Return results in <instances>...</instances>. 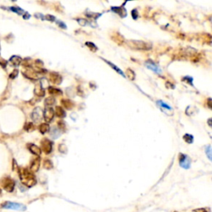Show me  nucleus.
Returning <instances> with one entry per match:
<instances>
[{
	"instance_id": "nucleus-43",
	"label": "nucleus",
	"mask_w": 212,
	"mask_h": 212,
	"mask_svg": "<svg viewBox=\"0 0 212 212\" xmlns=\"http://www.w3.org/2000/svg\"><path fill=\"white\" fill-rule=\"evenodd\" d=\"M0 65H1L2 68L6 69L7 65V61H6V60H4V58L0 57Z\"/></svg>"
},
{
	"instance_id": "nucleus-20",
	"label": "nucleus",
	"mask_w": 212,
	"mask_h": 212,
	"mask_svg": "<svg viewBox=\"0 0 212 212\" xmlns=\"http://www.w3.org/2000/svg\"><path fill=\"white\" fill-rule=\"evenodd\" d=\"M28 147L29 151L31 152L33 154L36 155V156H40L41 153H42V149L38 146L35 145V144H28Z\"/></svg>"
},
{
	"instance_id": "nucleus-10",
	"label": "nucleus",
	"mask_w": 212,
	"mask_h": 212,
	"mask_svg": "<svg viewBox=\"0 0 212 212\" xmlns=\"http://www.w3.org/2000/svg\"><path fill=\"white\" fill-rule=\"evenodd\" d=\"M22 75L25 76L26 78L30 80H37L39 78L38 77V73L31 67L25 68V71H22Z\"/></svg>"
},
{
	"instance_id": "nucleus-17",
	"label": "nucleus",
	"mask_w": 212,
	"mask_h": 212,
	"mask_svg": "<svg viewBox=\"0 0 212 212\" xmlns=\"http://www.w3.org/2000/svg\"><path fill=\"white\" fill-rule=\"evenodd\" d=\"M103 13H94V12L91 11H86L85 12V15L86 16L87 18H89L90 21H94V22H96L98 18H100L102 16Z\"/></svg>"
},
{
	"instance_id": "nucleus-24",
	"label": "nucleus",
	"mask_w": 212,
	"mask_h": 212,
	"mask_svg": "<svg viewBox=\"0 0 212 212\" xmlns=\"http://www.w3.org/2000/svg\"><path fill=\"white\" fill-rule=\"evenodd\" d=\"M186 114H187L188 116H192V115H196L198 113V109L197 108L194 106V105H189L188 107L186 109Z\"/></svg>"
},
{
	"instance_id": "nucleus-4",
	"label": "nucleus",
	"mask_w": 212,
	"mask_h": 212,
	"mask_svg": "<svg viewBox=\"0 0 212 212\" xmlns=\"http://www.w3.org/2000/svg\"><path fill=\"white\" fill-rule=\"evenodd\" d=\"M0 184L3 187V189L5 190L7 192H13L14 190L15 185L16 182L13 179H12L11 177H4L0 181Z\"/></svg>"
},
{
	"instance_id": "nucleus-18",
	"label": "nucleus",
	"mask_w": 212,
	"mask_h": 212,
	"mask_svg": "<svg viewBox=\"0 0 212 212\" xmlns=\"http://www.w3.org/2000/svg\"><path fill=\"white\" fill-rule=\"evenodd\" d=\"M40 164H41V159H40L39 158H35L33 162H32V163H31L30 171H31L32 173H36L40 167Z\"/></svg>"
},
{
	"instance_id": "nucleus-49",
	"label": "nucleus",
	"mask_w": 212,
	"mask_h": 212,
	"mask_svg": "<svg viewBox=\"0 0 212 212\" xmlns=\"http://www.w3.org/2000/svg\"><path fill=\"white\" fill-rule=\"evenodd\" d=\"M208 124L210 127H211V119H208Z\"/></svg>"
},
{
	"instance_id": "nucleus-14",
	"label": "nucleus",
	"mask_w": 212,
	"mask_h": 212,
	"mask_svg": "<svg viewBox=\"0 0 212 212\" xmlns=\"http://www.w3.org/2000/svg\"><path fill=\"white\" fill-rule=\"evenodd\" d=\"M34 94H36V96H38V97H43V96H45V90H44V87L42 86V81L36 83V85H35Z\"/></svg>"
},
{
	"instance_id": "nucleus-44",
	"label": "nucleus",
	"mask_w": 212,
	"mask_h": 212,
	"mask_svg": "<svg viewBox=\"0 0 212 212\" xmlns=\"http://www.w3.org/2000/svg\"><path fill=\"white\" fill-rule=\"evenodd\" d=\"M34 17L36 18H38V19H41V20H45V16H44L42 13H36L34 14Z\"/></svg>"
},
{
	"instance_id": "nucleus-53",
	"label": "nucleus",
	"mask_w": 212,
	"mask_h": 212,
	"mask_svg": "<svg viewBox=\"0 0 212 212\" xmlns=\"http://www.w3.org/2000/svg\"><path fill=\"white\" fill-rule=\"evenodd\" d=\"M0 50H1V46H0Z\"/></svg>"
},
{
	"instance_id": "nucleus-25",
	"label": "nucleus",
	"mask_w": 212,
	"mask_h": 212,
	"mask_svg": "<svg viewBox=\"0 0 212 212\" xmlns=\"http://www.w3.org/2000/svg\"><path fill=\"white\" fill-rule=\"evenodd\" d=\"M61 104L64 106V108L66 109H71L74 107V103L68 99H63L61 100Z\"/></svg>"
},
{
	"instance_id": "nucleus-28",
	"label": "nucleus",
	"mask_w": 212,
	"mask_h": 212,
	"mask_svg": "<svg viewBox=\"0 0 212 212\" xmlns=\"http://www.w3.org/2000/svg\"><path fill=\"white\" fill-rule=\"evenodd\" d=\"M8 9H9L10 11L17 13L18 15H22V16L24 14V13H25V11H24L22 8H21L20 7H18V6H13V7H8Z\"/></svg>"
},
{
	"instance_id": "nucleus-2",
	"label": "nucleus",
	"mask_w": 212,
	"mask_h": 212,
	"mask_svg": "<svg viewBox=\"0 0 212 212\" xmlns=\"http://www.w3.org/2000/svg\"><path fill=\"white\" fill-rule=\"evenodd\" d=\"M125 43L130 49L134 51H149L152 48L151 43L140 40H127Z\"/></svg>"
},
{
	"instance_id": "nucleus-9",
	"label": "nucleus",
	"mask_w": 212,
	"mask_h": 212,
	"mask_svg": "<svg viewBox=\"0 0 212 212\" xmlns=\"http://www.w3.org/2000/svg\"><path fill=\"white\" fill-rule=\"evenodd\" d=\"M55 116V111L51 107H46L45 110L43 111V118L45 119V121L47 123H51L53 119H54Z\"/></svg>"
},
{
	"instance_id": "nucleus-21",
	"label": "nucleus",
	"mask_w": 212,
	"mask_h": 212,
	"mask_svg": "<svg viewBox=\"0 0 212 212\" xmlns=\"http://www.w3.org/2000/svg\"><path fill=\"white\" fill-rule=\"evenodd\" d=\"M9 61L11 62V64L13 66H18V65H21L22 59L19 56H12L9 59Z\"/></svg>"
},
{
	"instance_id": "nucleus-45",
	"label": "nucleus",
	"mask_w": 212,
	"mask_h": 212,
	"mask_svg": "<svg viewBox=\"0 0 212 212\" xmlns=\"http://www.w3.org/2000/svg\"><path fill=\"white\" fill-rule=\"evenodd\" d=\"M58 126H59V129L60 130H65V124L63 121H59V122H58Z\"/></svg>"
},
{
	"instance_id": "nucleus-41",
	"label": "nucleus",
	"mask_w": 212,
	"mask_h": 212,
	"mask_svg": "<svg viewBox=\"0 0 212 212\" xmlns=\"http://www.w3.org/2000/svg\"><path fill=\"white\" fill-rule=\"evenodd\" d=\"M18 69H14V70L10 73V75H9V78H10V79H15V78L18 76Z\"/></svg>"
},
{
	"instance_id": "nucleus-5",
	"label": "nucleus",
	"mask_w": 212,
	"mask_h": 212,
	"mask_svg": "<svg viewBox=\"0 0 212 212\" xmlns=\"http://www.w3.org/2000/svg\"><path fill=\"white\" fill-rule=\"evenodd\" d=\"M145 66H146L147 69L151 70L152 71L156 73L157 75H159V76L162 75V71L161 68L158 66V64H156L154 61H152V60H150V59H148V60L145 61Z\"/></svg>"
},
{
	"instance_id": "nucleus-7",
	"label": "nucleus",
	"mask_w": 212,
	"mask_h": 212,
	"mask_svg": "<svg viewBox=\"0 0 212 212\" xmlns=\"http://www.w3.org/2000/svg\"><path fill=\"white\" fill-rule=\"evenodd\" d=\"M52 142L47 138H43L42 142H41V146H42V151L46 153V154H49L52 151Z\"/></svg>"
},
{
	"instance_id": "nucleus-33",
	"label": "nucleus",
	"mask_w": 212,
	"mask_h": 212,
	"mask_svg": "<svg viewBox=\"0 0 212 212\" xmlns=\"http://www.w3.org/2000/svg\"><path fill=\"white\" fill-rule=\"evenodd\" d=\"M43 166L44 168L47 169V170H50V169L53 167V163H52V162H51V160H49V159H46L43 162Z\"/></svg>"
},
{
	"instance_id": "nucleus-22",
	"label": "nucleus",
	"mask_w": 212,
	"mask_h": 212,
	"mask_svg": "<svg viewBox=\"0 0 212 212\" xmlns=\"http://www.w3.org/2000/svg\"><path fill=\"white\" fill-rule=\"evenodd\" d=\"M55 111V115H57V117H59L60 119H64L66 116V113H65V109L61 107V106H57Z\"/></svg>"
},
{
	"instance_id": "nucleus-52",
	"label": "nucleus",
	"mask_w": 212,
	"mask_h": 212,
	"mask_svg": "<svg viewBox=\"0 0 212 212\" xmlns=\"http://www.w3.org/2000/svg\"><path fill=\"white\" fill-rule=\"evenodd\" d=\"M12 1H16V0H12Z\"/></svg>"
},
{
	"instance_id": "nucleus-35",
	"label": "nucleus",
	"mask_w": 212,
	"mask_h": 212,
	"mask_svg": "<svg viewBox=\"0 0 212 212\" xmlns=\"http://www.w3.org/2000/svg\"><path fill=\"white\" fill-rule=\"evenodd\" d=\"M205 153H206V155H207L209 160L211 161L212 157H211V145H207V146H206V147H205Z\"/></svg>"
},
{
	"instance_id": "nucleus-26",
	"label": "nucleus",
	"mask_w": 212,
	"mask_h": 212,
	"mask_svg": "<svg viewBox=\"0 0 212 212\" xmlns=\"http://www.w3.org/2000/svg\"><path fill=\"white\" fill-rule=\"evenodd\" d=\"M50 134L53 139H57V138H59V137L61 136V130L59 129H57V127H54V128H52L51 130Z\"/></svg>"
},
{
	"instance_id": "nucleus-40",
	"label": "nucleus",
	"mask_w": 212,
	"mask_h": 212,
	"mask_svg": "<svg viewBox=\"0 0 212 212\" xmlns=\"http://www.w3.org/2000/svg\"><path fill=\"white\" fill-rule=\"evenodd\" d=\"M131 14H132V18H133V19H134V20H137L138 18V11L137 10L136 8H134V9H133L132 11H131Z\"/></svg>"
},
{
	"instance_id": "nucleus-12",
	"label": "nucleus",
	"mask_w": 212,
	"mask_h": 212,
	"mask_svg": "<svg viewBox=\"0 0 212 212\" xmlns=\"http://www.w3.org/2000/svg\"><path fill=\"white\" fill-rule=\"evenodd\" d=\"M49 80L52 84L54 85H61L62 82V76L56 71H51L49 74Z\"/></svg>"
},
{
	"instance_id": "nucleus-3",
	"label": "nucleus",
	"mask_w": 212,
	"mask_h": 212,
	"mask_svg": "<svg viewBox=\"0 0 212 212\" xmlns=\"http://www.w3.org/2000/svg\"><path fill=\"white\" fill-rule=\"evenodd\" d=\"M1 208L7 209V210H13V211H25L27 210L26 205H22L21 203L13 202V201H5L0 205Z\"/></svg>"
},
{
	"instance_id": "nucleus-30",
	"label": "nucleus",
	"mask_w": 212,
	"mask_h": 212,
	"mask_svg": "<svg viewBox=\"0 0 212 212\" xmlns=\"http://www.w3.org/2000/svg\"><path fill=\"white\" fill-rule=\"evenodd\" d=\"M125 76L127 78H129L130 80H134L135 78H136V74H135V72L133 71L132 69L128 68L126 70Z\"/></svg>"
},
{
	"instance_id": "nucleus-34",
	"label": "nucleus",
	"mask_w": 212,
	"mask_h": 212,
	"mask_svg": "<svg viewBox=\"0 0 212 212\" xmlns=\"http://www.w3.org/2000/svg\"><path fill=\"white\" fill-rule=\"evenodd\" d=\"M182 81H185V82L189 84L190 86H193V78L191 76H184L183 78H182Z\"/></svg>"
},
{
	"instance_id": "nucleus-31",
	"label": "nucleus",
	"mask_w": 212,
	"mask_h": 212,
	"mask_svg": "<svg viewBox=\"0 0 212 212\" xmlns=\"http://www.w3.org/2000/svg\"><path fill=\"white\" fill-rule=\"evenodd\" d=\"M85 45H86L91 51H93V52H96L98 51L97 46L94 43H93V42H86L85 43Z\"/></svg>"
},
{
	"instance_id": "nucleus-15",
	"label": "nucleus",
	"mask_w": 212,
	"mask_h": 212,
	"mask_svg": "<svg viewBox=\"0 0 212 212\" xmlns=\"http://www.w3.org/2000/svg\"><path fill=\"white\" fill-rule=\"evenodd\" d=\"M157 104H158V106L160 107L161 110H162L163 113H165L166 115H169L168 111H170V112L173 111V108H172V107H171L169 104H167V103H165V102H163V101L161 100H160L157 101Z\"/></svg>"
},
{
	"instance_id": "nucleus-36",
	"label": "nucleus",
	"mask_w": 212,
	"mask_h": 212,
	"mask_svg": "<svg viewBox=\"0 0 212 212\" xmlns=\"http://www.w3.org/2000/svg\"><path fill=\"white\" fill-rule=\"evenodd\" d=\"M56 22H57V25L61 29H67V26L65 25V23L64 22H62L61 20H56Z\"/></svg>"
},
{
	"instance_id": "nucleus-32",
	"label": "nucleus",
	"mask_w": 212,
	"mask_h": 212,
	"mask_svg": "<svg viewBox=\"0 0 212 212\" xmlns=\"http://www.w3.org/2000/svg\"><path fill=\"white\" fill-rule=\"evenodd\" d=\"M183 139L185 140V142H187V144H192L193 141H194V137L192 136L191 134L189 133H186L183 136Z\"/></svg>"
},
{
	"instance_id": "nucleus-48",
	"label": "nucleus",
	"mask_w": 212,
	"mask_h": 212,
	"mask_svg": "<svg viewBox=\"0 0 212 212\" xmlns=\"http://www.w3.org/2000/svg\"><path fill=\"white\" fill-rule=\"evenodd\" d=\"M211 98H208V100H207V105H208L209 109H211Z\"/></svg>"
},
{
	"instance_id": "nucleus-23",
	"label": "nucleus",
	"mask_w": 212,
	"mask_h": 212,
	"mask_svg": "<svg viewBox=\"0 0 212 212\" xmlns=\"http://www.w3.org/2000/svg\"><path fill=\"white\" fill-rule=\"evenodd\" d=\"M111 38L113 41H115V42L117 44H122L123 42H125L124 41V38H123V36L121 35V34H119L118 32H116V33H114V35L111 36Z\"/></svg>"
},
{
	"instance_id": "nucleus-16",
	"label": "nucleus",
	"mask_w": 212,
	"mask_h": 212,
	"mask_svg": "<svg viewBox=\"0 0 212 212\" xmlns=\"http://www.w3.org/2000/svg\"><path fill=\"white\" fill-rule=\"evenodd\" d=\"M101 60H103V61L107 64V65H109L110 67H111L115 71H116L119 75H120V76H122V77H123V78H126V76H125V74L123 73V71L121 69L119 68V67H118L117 65H115L114 63H112L111 61H108V60H106V59H104V58H101Z\"/></svg>"
},
{
	"instance_id": "nucleus-8",
	"label": "nucleus",
	"mask_w": 212,
	"mask_h": 212,
	"mask_svg": "<svg viewBox=\"0 0 212 212\" xmlns=\"http://www.w3.org/2000/svg\"><path fill=\"white\" fill-rule=\"evenodd\" d=\"M125 4L126 3H124V4H123L122 6H119V7H118V6L111 7V11L114 12V13H116L117 15H119L120 18H126L127 15H128V13H127V10H126V8L124 7Z\"/></svg>"
},
{
	"instance_id": "nucleus-13",
	"label": "nucleus",
	"mask_w": 212,
	"mask_h": 212,
	"mask_svg": "<svg viewBox=\"0 0 212 212\" xmlns=\"http://www.w3.org/2000/svg\"><path fill=\"white\" fill-rule=\"evenodd\" d=\"M76 22L79 23L80 25L82 26V27H86V26H90L91 28H97L98 24L96 23V22H94V21H90L88 20L86 18H77L75 19Z\"/></svg>"
},
{
	"instance_id": "nucleus-42",
	"label": "nucleus",
	"mask_w": 212,
	"mask_h": 212,
	"mask_svg": "<svg viewBox=\"0 0 212 212\" xmlns=\"http://www.w3.org/2000/svg\"><path fill=\"white\" fill-rule=\"evenodd\" d=\"M35 65H36L37 70L42 69V67H43V62L41 61V60H36V61H35Z\"/></svg>"
},
{
	"instance_id": "nucleus-47",
	"label": "nucleus",
	"mask_w": 212,
	"mask_h": 212,
	"mask_svg": "<svg viewBox=\"0 0 212 212\" xmlns=\"http://www.w3.org/2000/svg\"><path fill=\"white\" fill-rule=\"evenodd\" d=\"M193 212H209V211H207V210L205 208H201V209H196V210H194Z\"/></svg>"
},
{
	"instance_id": "nucleus-19",
	"label": "nucleus",
	"mask_w": 212,
	"mask_h": 212,
	"mask_svg": "<svg viewBox=\"0 0 212 212\" xmlns=\"http://www.w3.org/2000/svg\"><path fill=\"white\" fill-rule=\"evenodd\" d=\"M47 90H48V93L50 94L52 97H57V96H61V95H62V94H63L62 90H60V89H57V88H56V87H53V86H49Z\"/></svg>"
},
{
	"instance_id": "nucleus-27",
	"label": "nucleus",
	"mask_w": 212,
	"mask_h": 212,
	"mask_svg": "<svg viewBox=\"0 0 212 212\" xmlns=\"http://www.w3.org/2000/svg\"><path fill=\"white\" fill-rule=\"evenodd\" d=\"M56 104V99L52 96L47 98L45 101H44V104H45V107H51Z\"/></svg>"
},
{
	"instance_id": "nucleus-50",
	"label": "nucleus",
	"mask_w": 212,
	"mask_h": 212,
	"mask_svg": "<svg viewBox=\"0 0 212 212\" xmlns=\"http://www.w3.org/2000/svg\"><path fill=\"white\" fill-rule=\"evenodd\" d=\"M128 1H133V0H125V3L126 2H128Z\"/></svg>"
},
{
	"instance_id": "nucleus-29",
	"label": "nucleus",
	"mask_w": 212,
	"mask_h": 212,
	"mask_svg": "<svg viewBox=\"0 0 212 212\" xmlns=\"http://www.w3.org/2000/svg\"><path fill=\"white\" fill-rule=\"evenodd\" d=\"M50 130V126L47 123H41L39 126V131L40 133L45 134L46 133H47L48 131Z\"/></svg>"
},
{
	"instance_id": "nucleus-37",
	"label": "nucleus",
	"mask_w": 212,
	"mask_h": 212,
	"mask_svg": "<svg viewBox=\"0 0 212 212\" xmlns=\"http://www.w3.org/2000/svg\"><path fill=\"white\" fill-rule=\"evenodd\" d=\"M24 129L26 131H32V130L34 129V125H33V123H27L24 126Z\"/></svg>"
},
{
	"instance_id": "nucleus-11",
	"label": "nucleus",
	"mask_w": 212,
	"mask_h": 212,
	"mask_svg": "<svg viewBox=\"0 0 212 212\" xmlns=\"http://www.w3.org/2000/svg\"><path fill=\"white\" fill-rule=\"evenodd\" d=\"M179 163L180 166L182 167V168L188 169L190 168V163H191V160L190 158L185 154H181L179 158Z\"/></svg>"
},
{
	"instance_id": "nucleus-1",
	"label": "nucleus",
	"mask_w": 212,
	"mask_h": 212,
	"mask_svg": "<svg viewBox=\"0 0 212 212\" xmlns=\"http://www.w3.org/2000/svg\"><path fill=\"white\" fill-rule=\"evenodd\" d=\"M18 175L20 177V181L24 186L28 187H32L35 186L36 183V176H34L33 173L29 171L27 168H19Z\"/></svg>"
},
{
	"instance_id": "nucleus-51",
	"label": "nucleus",
	"mask_w": 212,
	"mask_h": 212,
	"mask_svg": "<svg viewBox=\"0 0 212 212\" xmlns=\"http://www.w3.org/2000/svg\"><path fill=\"white\" fill-rule=\"evenodd\" d=\"M1 192H2V190H1V189H0V194H1Z\"/></svg>"
},
{
	"instance_id": "nucleus-38",
	"label": "nucleus",
	"mask_w": 212,
	"mask_h": 212,
	"mask_svg": "<svg viewBox=\"0 0 212 212\" xmlns=\"http://www.w3.org/2000/svg\"><path fill=\"white\" fill-rule=\"evenodd\" d=\"M45 20L49 21V22H56L57 18H56V17H55V16H53V15L47 14V15H45Z\"/></svg>"
},
{
	"instance_id": "nucleus-46",
	"label": "nucleus",
	"mask_w": 212,
	"mask_h": 212,
	"mask_svg": "<svg viewBox=\"0 0 212 212\" xmlns=\"http://www.w3.org/2000/svg\"><path fill=\"white\" fill-rule=\"evenodd\" d=\"M22 18H23V19H25V20H28V19L31 18V15H30V13H28V12H25L24 14L22 15Z\"/></svg>"
},
{
	"instance_id": "nucleus-6",
	"label": "nucleus",
	"mask_w": 212,
	"mask_h": 212,
	"mask_svg": "<svg viewBox=\"0 0 212 212\" xmlns=\"http://www.w3.org/2000/svg\"><path fill=\"white\" fill-rule=\"evenodd\" d=\"M43 117V111L40 107H36L33 109V111L31 114V118L33 120V122L39 123Z\"/></svg>"
},
{
	"instance_id": "nucleus-39",
	"label": "nucleus",
	"mask_w": 212,
	"mask_h": 212,
	"mask_svg": "<svg viewBox=\"0 0 212 212\" xmlns=\"http://www.w3.org/2000/svg\"><path fill=\"white\" fill-rule=\"evenodd\" d=\"M58 149L61 153H66V152H67V147H66L65 144H60L59 147H58Z\"/></svg>"
}]
</instances>
